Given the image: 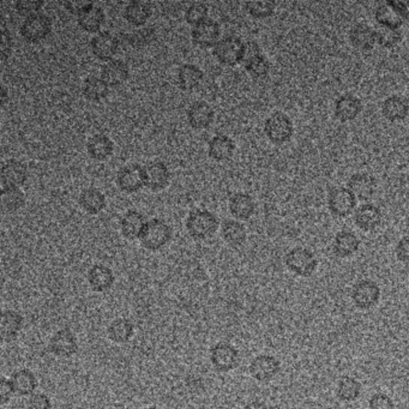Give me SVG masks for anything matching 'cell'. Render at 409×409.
Returning a JSON list of instances; mask_svg holds the SVG:
<instances>
[{
  "instance_id": "1",
  "label": "cell",
  "mask_w": 409,
  "mask_h": 409,
  "mask_svg": "<svg viewBox=\"0 0 409 409\" xmlns=\"http://www.w3.org/2000/svg\"><path fill=\"white\" fill-rule=\"evenodd\" d=\"M220 222L216 215L206 209H197L188 215L186 228L196 241H206L213 237L218 229Z\"/></svg>"
},
{
  "instance_id": "2",
  "label": "cell",
  "mask_w": 409,
  "mask_h": 409,
  "mask_svg": "<svg viewBox=\"0 0 409 409\" xmlns=\"http://www.w3.org/2000/svg\"><path fill=\"white\" fill-rule=\"evenodd\" d=\"M375 16L379 26L400 29L409 17V1L387 0L375 9Z\"/></svg>"
},
{
  "instance_id": "3",
  "label": "cell",
  "mask_w": 409,
  "mask_h": 409,
  "mask_svg": "<svg viewBox=\"0 0 409 409\" xmlns=\"http://www.w3.org/2000/svg\"><path fill=\"white\" fill-rule=\"evenodd\" d=\"M172 234L171 226L160 218H153L144 226L139 241L149 251H158L168 244V241L172 239Z\"/></svg>"
},
{
  "instance_id": "4",
  "label": "cell",
  "mask_w": 409,
  "mask_h": 409,
  "mask_svg": "<svg viewBox=\"0 0 409 409\" xmlns=\"http://www.w3.org/2000/svg\"><path fill=\"white\" fill-rule=\"evenodd\" d=\"M213 53L222 64L234 66L244 61L245 44L237 36L229 35L218 40V44L214 46Z\"/></svg>"
},
{
  "instance_id": "5",
  "label": "cell",
  "mask_w": 409,
  "mask_h": 409,
  "mask_svg": "<svg viewBox=\"0 0 409 409\" xmlns=\"http://www.w3.org/2000/svg\"><path fill=\"white\" fill-rule=\"evenodd\" d=\"M264 132L274 144H283L293 137V123L285 113L275 112L264 123Z\"/></svg>"
},
{
  "instance_id": "6",
  "label": "cell",
  "mask_w": 409,
  "mask_h": 409,
  "mask_svg": "<svg viewBox=\"0 0 409 409\" xmlns=\"http://www.w3.org/2000/svg\"><path fill=\"white\" fill-rule=\"evenodd\" d=\"M286 266L294 274L308 278L317 269V259L310 250L305 248H296L286 255Z\"/></svg>"
},
{
  "instance_id": "7",
  "label": "cell",
  "mask_w": 409,
  "mask_h": 409,
  "mask_svg": "<svg viewBox=\"0 0 409 409\" xmlns=\"http://www.w3.org/2000/svg\"><path fill=\"white\" fill-rule=\"evenodd\" d=\"M52 31V21L44 14H35L24 19L21 26V35L26 42L36 44L49 36Z\"/></svg>"
},
{
  "instance_id": "8",
  "label": "cell",
  "mask_w": 409,
  "mask_h": 409,
  "mask_svg": "<svg viewBox=\"0 0 409 409\" xmlns=\"http://www.w3.org/2000/svg\"><path fill=\"white\" fill-rule=\"evenodd\" d=\"M241 357L234 345L227 342H218L211 349V361L218 372H229L237 368Z\"/></svg>"
},
{
  "instance_id": "9",
  "label": "cell",
  "mask_w": 409,
  "mask_h": 409,
  "mask_svg": "<svg viewBox=\"0 0 409 409\" xmlns=\"http://www.w3.org/2000/svg\"><path fill=\"white\" fill-rule=\"evenodd\" d=\"M328 206L331 214L338 218H345L353 213L357 206V197L347 188H334L329 192Z\"/></svg>"
},
{
  "instance_id": "10",
  "label": "cell",
  "mask_w": 409,
  "mask_h": 409,
  "mask_svg": "<svg viewBox=\"0 0 409 409\" xmlns=\"http://www.w3.org/2000/svg\"><path fill=\"white\" fill-rule=\"evenodd\" d=\"M116 184L121 191L133 193L146 186L144 167L137 163L124 166L116 174Z\"/></svg>"
},
{
  "instance_id": "11",
  "label": "cell",
  "mask_w": 409,
  "mask_h": 409,
  "mask_svg": "<svg viewBox=\"0 0 409 409\" xmlns=\"http://www.w3.org/2000/svg\"><path fill=\"white\" fill-rule=\"evenodd\" d=\"M380 297V288L375 282L363 280L355 283L352 291V301L357 308L361 310L375 306Z\"/></svg>"
},
{
  "instance_id": "12",
  "label": "cell",
  "mask_w": 409,
  "mask_h": 409,
  "mask_svg": "<svg viewBox=\"0 0 409 409\" xmlns=\"http://www.w3.org/2000/svg\"><path fill=\"white\" fill-rule=\"evenodd\" d=\"M281 364L276 358L268 354H261L250 364V373L258 382H268L274 378L280 371Z\"/></svg>"
},
{
  "instance_id": "13",
  "label": "cell",
  "mask_w": 409,
  "mask_h": 409,
  "mask_svg": "<svg viewBox=\"0 0 409 409\" xmlns=\"http://www.w3.org/2000/svg\"><path fill=\"white\" fill-rule=\"evenodd\" d=\"M49 350L56 357L70 358L79 350L77 338L71 330L61 329L53 335L49 341Z\"/></svg>"
},
{
  "instance_id": "14",
  "label": "cell",
  "mask_w": 409,
  "mask_h": 409,
  "mask_svg": "<svg viewBox=\"0 0 409 409\" xmlns=\"http://www.w3.org/2000/svg\"><path fill=\"white\" fill-rule=\"evenodd\" d=\"M221 28L215 19H207L192 28V40L202 47H211L218 42Z\"/></svg>"
},
{
  "instance_id": "15",
  "label": "cell",
  "mask_w": 409,
  "mask_h": 409,
  "mask_svg": "<svg viewBox=\"0 0 409 409\" xmlns=\"http://www.w3.org/2000/svg\"><path fill=\"white\" fill-rule=\"evenodd\" d=\"M28 179V169L19 160H9L1 167V183L3 188H19Z\"/></svg>"
},
{
  "instance_id": "16",
  "label": "cell",
  "mask_w": 409,
  "mask_h": 409,
  "mask_svg": "<svg viewBox=\"0 0 409 409\" xmlns=\"http://www.w3.org/2000/svg\"><path fill=\"white\" fill-rule=\"evenodd\" d=\"M91 45L94 56L103 61H113V56H116L119 49L118 39L108 31L100 33L91 39Z\"/></svg>"
},
{
  "instance_id": "17",
  "label": "cell",
  "mask_w": 409,
  "mask_h": 409,
  "mask_svg": "<svg viewBox=\"0 0 409 409\" xmlns=\"http://www.w3.org/2000/svg\"><path fill=\"white\" fill-rule=\"evenodd\" d=\"M77 22L83 31L96 33L105 22V11L94 3H88L77 15Z\"/></svg>"
},
{
  "instance_id": "18",
  "label": "cell",
  "mask_w": 409,
  "mask_h": 409,
  "mask_svg": "<svg viewBox=\"0 0 409 409\" xmlns=\"http://www.w3.org/2000/svg\"><path fill=\"white\" fill-rule=\"evenodd\" d=\"M144 178L147 188L158 191L168 185L171 173L163 162L153 161L144 167Z\"/></svg>"
},
{
  "instance_id": "19",
  "label": "cell",
  "mask_w": 409,
  "mask_h": 409,
  "mask_svg": "<svg viewBox=\"0 0 409 409\" xmlns=\"http://www.w3.org/2000/svg\"><path fill=\"white\" fill-rule=\"evenodd\" d=\"M214 109L206 101H196L188 109V121L191 128L203 130L214 121Z\"/></svg>"
},
{
  "instance_id": "20",
  "label": "cell",
  "mask_w": 409,
  "mask_h": 409,
  "mask_svg": "<svg viewBox=\"0 0 409 409\" xmlns=\"http://www.w3.org/2000/svg\"><path fill=\"white\" fill-rule=\"evenodd\" d=\"M86 278H88V283L91 286V289L94 292H99V293L111 288L114 283V280H116L112 269H109L103 264L93 266L88 271Z\"/></svg>"
},
{
  "instance_id": "21",
  "label": "cell",
  "mask_w": 409,
  "mask_h": 409,
  "mask_svg": "<svg viewBox=\"0 0 409 409\" xmlns=\"http://www.w3.org/2000/svg\"><path fill=\"white\" fill-rule=\"evenodd\" d=\"M382 221V211L375 204H363L354 213V222L363 231H373Z\"/></svg>"
},
{
  "instance_id": "22",
  "label": "cell",
  "mask_w": 409,
  "mask_h": 409,
  "mask_svg": "<svg viewBox=\"0 0 409 409\" xmlns=\"http://www.w3.org/2000/svg\"><path fill=\"white\" fill-rule=\"evenodd\" d=\"M361 108L363 105L357 96L350 94L342 95L335 102V116L338 121H354L361 112Z\"/></svg>"
},
{
  "instance_id": "23",
  "label": "cell",
  "mask_w": 409,
  "mask_h": 409,
  "mask_svg": "<svg viewBox=\"0 0 409 409\" xmlns=\"http://www.w3.org/2000/svg\"><path fill=\"white\" fill-rule=\"evenodd\" d=\"M130 76L128 66L126 63L118 59L107 61L101 70V79L105 81L109 86H121L126 82Z\"/></svg>"
},
{
  "instance_id": "24",
  "label": "cell",
  "mask_w": 409,
  "mask_h": 409,
  "mask_svg": "<svg viewBox=\"0 0 409 409\" xmlns=\"http://www.w3.org/2000/svg\"><path fill=\"white\" fill-rule=\"evenodd\" d=\"M348 188L358 199L368 201L375 191V178L368 173H355L349 178Z\"/></svg>"
},
{
  "instance_id": "25",
  "label": "cell",
  "mask_w": 409,
  "mask_h": 409,
  "mask_svg": "<svg viewBox=\"0 0 409 409\" xmlns=\"http://www.w3.org/2000/svg\"><path fill=\"white\" fill-rule=\"evenodd\" d=\"M255 211V202L248 193L237 192L229 198V211L237 220H248Z\"/></svg>"
},
{
  "instance_id": "26",
  "label": "cell",
  "mask_w": 409,
  "mask_h": 409,
  "mask_svg": "<svg viewBox=\"0 0 409 409\" xmlns=\"http://www.w3.org/2000/svg\"><path fill=\"white\" fill-rule=\"evenodd\" d=\"M236 151V143L231 137L218 133L209 142L208 153L216 161H227L232 158Z\"/></svg>"
},
{
  "instance_id": "27",
  "label": "cell",
  "mask_w": 409,
  "mask_h": 409,
  "mask_svg": "<svg viewBox=\"0 0 409 409\" xmlns=\"http://www.w3.org/2000/svg\"><path fill=\"white\" fill-rule=\"evenodd\" d=\"M113 151H114V144H113L112 139L103 133L91 136L86 143L88 154L91 158L98 160V161H103L106 158H108L113 154Z\"/></svg>"
},
{
  "instance_id": "28",
  "label": "cell",
  "mask_w": 409,
  "mask_h": 409,
  "mask_svg": "<svg viewBox=\"0 0 409 409\" xmlns=\"http://www.w3.org/2000/svg\"><path fill=\"white\" fill-rule=\"evenodd\" d=\"M23 317L19 312L6 310L1 315V322H0V335L3 341H15L19 336V331L22 329Z\"/></svg>"
},
{
  "instance_id": "29",
  "label": "cell",
  "mask_w": 409,
  "mask_h": 409,
  "mask_svg": "<svg viewBox=\"0 0 409 409\" xmlns=\"http://www.w3.org/2000/svg\"><path fill=\"white\" fill-rule=\"evenodd\" d=\"M349 40L355 49L360 51H370L375 47V44L377 42L375 31L371 26L364 23H359L350 29Z\"/></svg>"
},
{
  "instance_id": "30",
  "label": "cell",
  "mask_w": 409,
  "mask_h": 409,
  "mask_svg": "<svg viewBox=\"0 0 409 409\" xmlns=\"http://www.w3.org/2000/svg\"><path fill=\"white\" fill-rule=\"evenodd\" d=\"M153 14V6L147 1L133 0L126 5L124 10V17L130 24L135 26H144Z\"/></svg>"
},
{
  "instance_id": "31",
  "label": "cell",
  "mask_w": 409,
  "mask_h": 409,
  "mask_svg": "<svg viewBox=\"0 0 409 409\" xmlns=\"http://www.w3.org/2000/svg\"><path fill=\"white\" fill-rule=\"evenodd\" d=\"M360 241L357 234L350 231H341L336 234L334 241L335 255L341 258L350 257L359 250Z\"/></svg>"
},
{
  "instance_id": "32",
  "label": "cell",
  "mask_w": 409,
  "mask_h": 409,
  "mask_svg": "<svg viewBox=\"0 0 409 409\" xmlns=\"http://www.w3.org/2000/svg\"><path fill=\"white\" fill-rule=\"evenodd\" d=\"M146 223L144 216L139 211L131 209L121 218V233L128 241H135L141 237Z\"/></svg>"
},
{
  "instance_id": "33",
  "label": "cell",
  "mask_w": 409,
  "mask_h": 409,
  "mask_svg": "<svg viewBox=\"0 0 409 409\" xmlns=\"http://www.w3.org/2000/svg\"><path fill=\"white\" fill-rule=\"evenodd\" d=\"M10 380H11L15 394L21 395V396L33 395L35 389L38 387V379L33 372L26 370V368L14 372Z\"/></svg>"
},
{
  "instance_id": "34",
  "label": "cell",
  "mask_w": 409,
  "mask_h": 409,
  "mask_svg": "<svg viewBox=\"0 0 409 409\" xmlns=\"http://www.w3.org/2000/svg\"><path fill=\"white\" fill-rule=\"evenodd\" d=\"M79 204L81 207L91 215L101 213L106 208V197L99 188H84L79 195Z\"/></svg>"
},
{
  "instance_id": "35",
  "label": "cell",
  "mask_w": 409,
  "mask_h": 409,
  "mask_svg": "<svg viewBox=\"0 0 409 409\" xmlns=\"http://www.w3.org/2000/svg\"><path fill=\"white\" fill-rule=\"evenodd\" d=\"M383 116L389 121H401L408 116L409 105L407 100L398 95H393L383 102L382 105Z\"/></svg>"
},
{
  "instance_id": "36",
  "label": "cell",
  "mask_w": 409,
  "mask_h": 409,
  "mask_svg": "<svg viewBox=\"0 0 409 409\" xmlns=\"http://www.w3.org/2000/svg\"><path fill=\"white\" fill-rule=\"evenodd\" d=\"M222 238L227 244L234 248L241 246L246 241V229L245 226L236 220H225L221 225Z\"/></svg>"
},
{
  "instance_id": "37",
  "label": "cell",
  "mask_w": 409,
  "mask_h": 409,
  "mask_svg": "<svg viewBox=\"0 0 409 409\" xmlns=\"http://www.w3.org/2000/svg\"><path fill=\"white\" fill-rule=\"evenodd\" d=\"M202 70L193 64H183L178 70V82L183 91H192L202 83Z\"/></svg>"
},
{
  "instance_id": "38",
  "label": "cell",
  "mask_w": 409,
  "mask_h": 409,
  "mask_svg": "<svg viewBox=\"0 0 409 409\" xmlns=\"http://www.w3.org/2000/svg\"><path fill=\"white\" fill-rule=\"evenodd\" d=\"M135 334V327L132 322L126 318H118L113 320L108 327V338L116 343H126Z\"/></svg>"
},
{
  "instance_id": "39",
  "label": "cell",
  "mask_w": 409,
  "mask_h": 409,
  "mask_svg": "<svg viewBox=\"0 0 409 409\" xmlns=\"http://www.w3.org/2000/svg\"><path fill=\"white\" fill-rule=\"evenodd\" d=\"M0 202L3 211L6 213H15L23 208L26 203V197L19 188H3L0 191Z\"/></svg>"
},
{
  "instance_id": "40",
  "label": "cell",
  "mask_w": 409,
  "mask_h": 409,
  "mask_svg": "<svg viewBox=\"0 0 409 409\" xmlns=\"http://www.w3.org/2000/svg\"><path fill=\"white\" fill-rule=\"evenodd\" d=\"M109 86L100 77L91 76L86 79L83 86V93L86 98L91 101H100L108 95Z\"/></svg>"
},
{
  "instance_id": "41",
  "label": "cell",
  "mask_w": 409,
  "mask_h": 409,
  "mask_svg": "<svg viewBox=\"0 0 409 409\" xmlns=\"http://www.w3.org/2000/svg\"><path fill=\"white\" fill-rule=\"evenodd\" d=\"M361 394V384L357 379L343 375L338 380V396L340 400L345 402L355 401Z\"/></svg>"
},
{
  "instance_id": "42",
  "label": "cell",
  "mask_w": 409,
  "mask_h": 409,
  "mask_svg": "<svg viewBox=\"0 0 409 409\" xmlns=\"http://www.w3.org/2000/svg\"><path fill=\"white\" fill-rule=\"evenodd\" d=\"M375 40L384 49H394L402 40L401 31L389 26H379L375 29Z\"/></svg>"
},
{
  "instance_id": "43",
  "label": "cell",
  "mask_w": 409,
  "mask_h": 409,
  "mask_svg": "<svg viewBox=\"0 0 409 409\" xmlns=\"http://www.w3.org/2000/svg\"><path fill=\"white\" fill-rule=\"evenodd\" d=\"M245 69L253 77H266L271 71V64L262 53L245 61Z\"/></svg>"
},
{
  "instance_id": "44",
  "label": "cell",
  "mask_w": 409,
  "mask_h": 409,
  "mask_svg": "<svg viewBox=\"0 0 409 409\" xmlns=\"http://www.w3.org/2000/svg\"><path fill=\"white\" fill-rule=\"evenodd\" d=\"M245 6L248 14L255 19H267L275 11V4L273 1H248Z\"/></svg>"
},
{
  "instance_id": "45",
  "label": "cell",
  "mask_w": 409,
  "mask_h": 409,
  "mask_svg": "<svg viewBox=\"0 0 409 409\" xmlns=\"http://www.w3.org/2000/svg\"><path fill=\"white\" fill-rule=\"evenodd\" d=\"M208 12L209 10H208L207 5L203 4V3H195L186 9L185 19H186V22L196 26V24H198L204 19H208Z\"/></svg>"
},
{
  "instance_id": "46",
  "label": "cell",
  "mask_w": 409,
  "mask_h": 409,
  "mask_svg": "<svg viewBox=\"0 0 409 409\" xmlns=\"http://www.w3.org/2000/svg\"><path fill=\"white\" fill-rule=\"evenodd\" d=\"M155 31L153 26H147L142 31H135L132 34L128 35V41L132 47L141 49L143 46L148 45L154 38Z\"/></svg>"
},
{
  "instance_id": "47",
  "label": "cell",
  "mask_w": 409,
  "mask_h": 409,
  "mask_svg": "<svg viewBox=\"0 0 409 409\" xmlns=\"http://www.w3.org/2000/svg\"><path fill=\"white\" fill-rule=\"evenodd\" d=\"M44 1H33V0H21V1H17L15 4L16 10L19 12V15L29 16L35 15V14H39V10H41L42 6H44Z\"/></svg>"
},
{
  "instance_id": "48",
  "label": "cell",
  "mask_w": 409,
  "mask_h": 409,
  "mask_svg": "<svg viewBox=\"0 0 409 409\" xmlns=\"http://www.w3.org/2000/svg\"><path fill=\"white\" fill-rule=\"evenodd\" d=\"M368 408L370 409H394V402L388 395L378 394L372 395L368 401Z\"/></svg>"
},
{
  "instance_id": "49",
  "label": "cell",
  "mask_w": 409,
  "mask_h": 409,
  "mask_svg": "<svg viewBox=\"0 0 409 409\" xmlns=\"http://www.w3.org/2000/svg\"><path fill=\"white\" fill-rule=\"evenodd\" d=\"M26 407L28 409H51L52 408V403H51V400L47 395L39 393V394L31 395Z\"/></svg>"
},
{
  "instance_id": "50",
  "label": "cell",
  "mask_w": 409,
  "mask_h": 409,
  "mask_svg": "<svg viewBox=\"0 0 409 409\" xmlns=\"http://www.w3.org/2000/svg\"><path fill=\"white\" fill-rule=\"evenodd\" d=\"M0 53H1V59L5 61L8 59L9 56L11 54L12 39L10 31L3 26L1 28V45H0Z\"/></svg>"
},
{
  "instance_id": "51",
  "label": "cell",
  "mask_w": 409,
  "mask_h": 409,
  "mask_svg": "<svg viewBox=\"0 0 409 409\" xmlns=\"http://www.w3.org/2000/svg\"><path fill=\"white\" fill-rule=\"evenodd\" d=\"M15 394L14 387H12L11 380L8 378L0 379V403L5 405L11 400L12 395Z\"/></svg>"
},
{
  "instance_id": "52",
  "label": "cell",
  "mask_w": 409,
  "mask_h": 409,
  "mask_svg": "<svg viewBox=\"0 0 409 409\" xmlns=\"http://www.w3.org/2000/svg\"><path fill=\"white\" fill-rule=\"evenodd\" d=\"M396 257L398 261L409 263V236L402 238L396 246Z\"/></svg>"
},
{
  "instance_id": "53",
  "label": "cell",
  "mask_w": 409,
  "mask_h": 409,
  "mask_svg": "<svg viewBox=\"0 0 409 409\" xmlns=\"http://www.w3.org/2000/svg\"><path fill=\"white\" fill-rule=\"evenodd\" d=\"M86 4H88L86 1H68V3H64V6L68 9L69 11L75 14V15H79Z\"/></svg>"
},
{
  "instance_id": "54",
  "label": "cell",
  "mask_w": 409,
  "mask_h": 409,
  "mask_svg": "<svg viewBox=\"0 0 409 409\" xmlns=\"http://www.w3.org/2000/svg\"><path fill=\"white\" fill-rule=\"evenodd\" d=\"M243 409H268V407L264 402L255 400V401L248 402Z\"/></svg>"
},
{
  "instance_id": "55",
  "label": "cell",
  "mask_w": 409,
  "mask_h": 409,
  "mask_svg": "<svg viewBox=\"0 0 409 409\" xmlns=\"http://www.w3.org/2000/svg\"><path fill=\"white\" fill-rule=\"evenodd\" d=\"M1 105H4L5 101H6V99H8V91H6V88L4 86H1Z\"/></svg>"
},
{
  "instance_id": "56",
  "label": "cell",
  "mask_w": 409,
  "mask_h": 409,
  "mask_svg": "<svg viewBox=\"0 0 409 409\" xmlns=\"http://www.w3.org/2000/svg\"><path fill=\"white\" fill-rule=\"evenodd\" d=\"M146 409H160V408H158V407H156V405H151V407H148V408Z\"/></svg>"
},
{
  "instance_id": "57",
  "label": "cell",
  "mask_w": 409,
  "mask_h": 409,
  "mask_svg": "<svg viewBox=\"0 0 409 409\" xmlns=\"http://www.w3.org/2000/svg\"><path fill=\"white\" fill-rule=\"evenodd\" d=\"M408 96H409V86H408Z\"/></svg>"
}]
</instances>
